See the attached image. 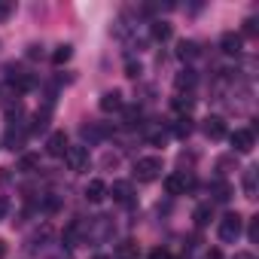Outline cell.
<instances>
[{
  "label": "cell",
  "instance_id": "1",
  "mask_svg": "<svg viewBox=\"0 0 259 259\" xmlns=\"http://www.w3.org/2000/svg\"><path fill=\"white\" fill-rule=\"evenodd\" d=\"M162 171H165V165H162L159 156H144V159L135 162V177H138L141 183H153V180H159Z\"/></svg>",
  "mask_w": 259,
  "mask_h": 259
},
{
  "label": "cell",
  "instance_id": "2",
  "mask_svg": "<svg viewBox=\"0 0 259 259\" xmlns=\"http://www.w3.org/2000/svg\"><path fill=\"white\" fill-rule=\"evenodd\" d=\"M241 226H244V220H241V213H226L223 220H220V229H217V235H220V241H226V244H232L238 235H241Z\"/></svg>",
  "mask_w": 259,
  "mask_h": 259
},
{
  "label": "cell",
  "instance_id": "3",
  "mask_svg": "<svg viewBox=\"0 0 259 259\" xmlns=\"http://www.w3.org/2000/svg\"><path fill=\"white\" fill-rule=\"evenodd\" d=\"M64 165L67 171H89V147H67L64 153Z\"/></svg>",
  "mask_w": 259,
  "mask_h": 259
},
{
  "label": "cell",
  "instance_id": "4",
  "mask_svg": "<svg viewBox=\"0 0 259 259\" xmlns=\"http://www.w3.org/2000/svg\"><path fill=\"white\" fill-rule=\"evenodd\" d=\"M192 174H186V171H177V174H171V177H165V189H168V195H183L186 189H192Z\"/></svg>",
  "mask_w": 259,
  "mask_h": 259
},
{
  "label": "cell",
  "instance_id": "5",
  "mask_svg": "<svg viewBox=\"0 0 259 259\" xmlns=\"http://www.w3.org/2000/svg\"><path fill=\"white\" fill-rule=\"evenodd\" d=\"M107 195H113V201H119V204H132V198H135L128 180H116L113 186H107Z\"/></svg>",
  "mask_w": 259,
  "mask_h": 259
},
{
  "label": "cell",
  "instance_id": "6",
  "mask_svg": "<svg viewBox=\"0 0 259 259\" xmlns=\"http://www.w3.org/2000/svg\"><path fill=\"white\" fill-rule=\"evenodd\" d=\"M201 132H204L210 141H220V138H226V122H223L220 116H207L204 125H201Z\"/></svg>",
  "mask_w": 259,
  "mask_h": 259
},
{
  "label": "cell",
  "instance_id": "7",
  "mask_svg": "<svg viewBox=\"0 0 259 259\" xmlns=\"http://www.w3.org/2000/svg\"><path fill=\"white\" fill-rule=\"evenodd\" d=\"M253 132H247V128H238V132L232 135V147H235V153H250L253 150Z\"/></svg>",
  "mask_w": 259,
  "mask_h": 259
},
{
  "label": "cell",
  "instance_id": "8",
  "mask_svg": "<svg viewBox=\"0 0 259 259\" xmlns=\"http://www.w3.org/2000/svg\"><path fill=\"white\" fill-rule=\"evenodd\" d=\"M67 135L64 132H55V135H49V141H46V153L49 156H64L67 153Z\"/></svg>",
  "mask_w": 259,
  "mask_h": 259
},
{
  "label": "cell",
  "instance_id": "9",
  "mask_svg": "<svg viewBox=\"0 0 259 259\" xmlns=\"http://www.w3.org/2000/svg\"><path fill=\"white\" fill-rule=\"evenodd\" d=\"M122 92H104L101 95V101H98V107L104 110V113H116V110H122Z\"/></svg>",
  "mask_w": 259,
  "mask_h": 259
},
{
  "label": "cell",
  "instance_id": "10",
  "mask_svg": "<svg viewBox=\"0 0 259 259\" xmlns=\"http://www.w3.org/2000/svg\"><path fill=\"white\" fill-rule=\"evenodd\" d=\"M220 49H223L226 55H238V52H241V34L226 31V34L220 37Z\"/></svg>",
  "mask_w": 259,
  "mask_h": 259
},
{
  "label": "cell",
  "instance_id": "11",
  "mask_svg": "<svg viewBox=\"0 0 259 259\" xmlns=\"http://www.w3.org/2000/svg\"><path fill=\"white\" fill-rule=\"evenodd\" d=\"M85 198H89L92 204L104 201V198H107V183H104V180H89V186H85Z\"/></svg>",
  "mask_w": 259,
  "mask_h": 259
},
{
  "label": "cell",
  "instance_id": "12",
  "mask_svg": "<svg viewBox=\"0 0 259 259\" xmlns=\"http://www.w3.org/2000/svg\"><path fill=\"white\" fill-rule=\"evenodd\" d=\"M113 253H116V259H138L141 247H138V241H119Z\"/></svg>",
  "mask_w": 259,
  "mask_h": 259
},
{
  "label": "cell",
  "instance_id": "13",
  "mask_svg": "<svg viewBox=\"0 0 259 259\" xmlns=\"http://www.w3.org/2000/svg\"><path fill=\"white\" fill-rule=\"evenodd\" d=\"M22 144H25V132H16V128L10 125V132L4 138V147L7 150H22Z\"/></svg>",
  "mask_w": 259,
  "mask_h": 259
},
{
  "label": "cell",
  "instance_id": "14",
  "mask_svg": "<svg viewBox=\"0 0 259 259\" xmlns=\"http://www.w3.org/2000/svg\"><path fill=\"white\" fill-rule=\"evenodd\" d=\"M10 82H13L19 92H28V89H34V76H28V73H22V70L10 73Z\"/></svg>",
  "mask_w": 259,
  "mask_h": 259
},
{
  "label": "cell",
  "instance_id": "15",
  "mask_svg": "<svg viewBox=\"0 0 259 259\" xmlns=\"http://www.w3.org/2000/svg\"><path fill=\"white\" fill-rule=\"evenodd\" d=\"M192 220H195V226H207V223L213 220V207H210V204H198V207L192 210Z\"/></svg>",
  "mask_w": 259,
  "mask_h": 259
},
{
  "label": "cell",
  "instance_id": "16",
  "mask_svg": "<svg viewBox=\"0 0 259 259\" xmlns=\"http://www.w3.org/2000/svg\"><path fill=\"white\" fill-rule=\"evenodd\" d=\"M177 55H180L183 61H192V58H198V43H192V40H183V43L177 46Z\"/></svg>",
  "mask_w": 259,
  "mask_h": 259
},
{
  "label": "cell",
  "instance_id": "17",
  "mask_svg": "<svg viewBox=\"0 0 259 259\" xmlns=\"http://www.w3.org/2000/svg\"><path fill=\"white\" fill-rule=\"evenodd\" d=\"M192 85H195V73H192V70H180V73L174 76V89H177V92L192 89Z\"/></svg>",
  "mask_w": 259,
  "mask_h": 259
},
{
  "label": "cell",
  "instance_id": "18",
  "mask_svg": "<svg viewBox=\"0 0 259 259\" xmlns=\"http://www.w3.org/2000/svg\"><path fill=\"white\" fill-rule=\"evenodd\" d=\"M37 168H40V156H31V153H28V156L19 159V171L28 174V171H37Z\"/></svg>",
  "mask_w": 259,
  "mask_h": 259
},
{
  "label": "cell",
  "instance_id": "19",
  "mask_svg": "<svg viewBox=\"0 0 259 259\" xmlns=\"http://www.w3.org/2000/svg\"><path fill=\"white\" fill-rule=\"evenodd\" d=\"M189 132H192V119H189V116H180V119H177V125H174V135L186 138Z\"/></svg>",
  "mask_w": 259,
  "mask_h": 259
},
{
  "label": "cell",
  "instance_id": "20",
  "mask_svg": "<svg viewBox=\"0 0 259 259\" xmlns=\"http://www.w3.org/2000/svg\"><path fill=\"white\" fill-rule=\"evenodd\" d=\"M70 55H73V49L64 43V46H58V49L52 52V61H55V64H64V61H70Z\"/></svg>",
  "mask_w": 259,
  "mask_h": 259
},
{
  "label": "cell",
  "instance_id": "21",
  "mask_svg": "<svg viewBox=\"0 0 259 259\" xmlns=\"http://www.w3.org/2000/svg\"><path fill=\"white\" fill-rule=\"evenodd\" d=\"M244 195L247 198H256V174L253 171H247V177H244Z\"/></svg>",
  "mask_w": 259,
  "mask_h": 259
},
{
  "label": "cell",
  "instance_id": "22",
  "mask_svg": "<svg viewBox=\"0 0 259 259\" xmlns=\"http://www.w3.org/2000/svg\"><path fill=\"white\" fill-rule=\"evenodd\" d=\"M46 122H49V107L40 113L37 110V116H34V125H31V132H43V128H46Z\"/></svg>",
  "mask_w": 259,
  "mask_h": 259
},
{
  "label": "cell",
  "instance_id": "23",
  "mask_svg": "<svg viewBox=\"0 0 259 259\" xmlns=\"http://www.w3.org/2000/svg\"><path fill=\"white\" fill-rule=\"evenodd\" d=\"M153 37H156V40H168V37H171V25L156 22V25H153Z\"/></svg>",
  "mask_w": 259,
  "mask_h": 259
},
{
  "label": "cell",
  "instance_id": "24",
  "mask_svg": "<svg viewBox=\"0 0 259 259\" xmlns=\"http://www.w3.org/2000/svg\"><path fill=\"white\" fill-rule=\"evenodd\" d=\"M229 192H232V189H229L226 183H217V186H213V198H217V201H229Z\"/></svg>",
  "mask_w": 259,
  "mask_h": 259
},
{
  "label": "cell",
  "instance_id": "25",
  "mask_svg": "<svg viewBox=\"0 0 259 259\" xmlns=\"http://www.w3.org/2000/svg\"><path fill=\"white\" fill-rule=\"evenodd\" d=\"M174 107H177V110H189V107H192V98H189V95H186V98L177 95V98H174Z\"/></svg>",
  "mask_w": 259,
  "mask_h": 259
},
{
  "label": "cell",
  "instance_id": "26",
  "mask_svg": "<svg viewBox=\"0 0 259 259\" xmlns=\"http://www.w3.org/2000/svg\"><path fill=\"white\" fill-rule=\"evenodd\" d=\"M256 238H259V217L250 220V241H256Z\"/></svg>",
  "mask_w": 259,
  "mask_h": 259
},
{
  "label": "cell",
  "instance_id": "27",
  "mask_svg": "<svg viewBox=\"0 0 259 259\" xmlns=\"http://www.w3.org/2000/svg\"><path fill=\"white\" fill-rule=\"evenodd\" d=\"M116 165H119V156L107 153V156H104V168H116Z\"/></svg>",
  "mask_w": 259,
  "mask_h": 259
},
{
  "label": "cell",
  "instance_id": "28",
  "mask_svg": "<svg viewBox=\"0 0 259 259\" xmlns=\"http://www.w3.org/2000/svg\"><path fill=\"white\" fill-rule=\"evenodd\" d=\"M244 34H247V37H256V22H253V19L244 22Z\"/></svg>",
  "mask_w": 259,
  "mask_h": 259
},
{
  "label": "cell",
  "instance_id": "29",
  "mask_svg": "<svg viewBox=\"0 0 259 259\" xmlns=\"http://www.w3.org/2000/svg\"><path fill=\"white\" fill-rule=\"evenodd\" d=\"M150 259H168V253H165V250H162V247H156V250H153V253H150Z\"/></svg>",
  "mask_w": 259,
  "mask_h": 259
},
{
  "label": "cell",
  "instance_id": "30",
  "mask_svg": "<svg viewBox=\"0 0 259 259\" xmlns=\"http://www.w3.org/2000/svg\"><path fill=\"white\" fill-rule=\"evenodd\" d=\"M204 259H223V253H220V247H213V250H207V253H204Z\"/></svg>",
  "mask_w": 259,
  "mask_h": 259
},
{
  "label": "cell",
  "instance_id": "31",
  "mask_svg": "<svg viewBox=\"0 0 259 259\" xmlns=\"http://www.w3.org/2000/svg\"><path fill=\"white\" fill-rule=\"evenodd\" d=\"M7 210H10V201H7V198H0V220L7 217Z\"/></svg>",
  "mask_w": 259,
  "mask_h": 259
},
{
  "label": "cell",
  "instance_id": "32",
  "mask_svg": "<svg viewBox=\"0 0 259 259\" xmlns=\"http://www.w3.org/2000/svg\"><path fill=\"white\" fill-rule=\"evenodd\" d=\"M125 70H128V76H138V73H141V64H128Z\"/></svg>",
  "mask_w": 259,
  "mask_h": 259
},
{
  "label": "cell",
  "instance_id": "33",
  "mask_svg": "<svg viewBox=\"0 0 259 259\" xmlns=\"http://www.w3.org/2000/svg\"><path fill=\"white\" fill-rule=\"evenodd\" d=\"M10 10H13L10 4H0V19H7V16H10Z\"/></svg>",
  "mask_w": 259,
  "mask_h": 259
},
{
  "label": "cell",
  "instance_id": "34",
  "mask_svg": "<svg viewBox=\"0 0 259 259\" xmlns=\"http://www.w3.org/2000/svg\"><path fill=\"white\" fill-rule=\"evenodd\" d=\"M0 259H7V241H0Z\"/></svg>",
  "mask_w": 259,
  "mask_h": 259
},
{
  "label": "cell",
  "instance_id": "35",
  "mask_svg": "<svg viewBox=\"0 0 259 259\" xmlns=\"http://www.w3.org/2000/svg\"><path fill=\"white\" fill-rule=\"evenodd\" d=\"M235 259H253V253H238Z\"/></svg>",
  "mask_w": 259,
  "mask_h": 259
},
{
  "label": "cell",
  "instance_id": "36",
  "mask_svg": "<svg viewBox=\"0 0 259 259\" xmlns=\"http://www.w3.org/2000/svg\"><path fill=\"white\" fill-rule=\"evenodd\" d=\"M95 259H107V256H95Z\"/></svg>",
  "mask_w": 259,
  "mask_h": 259
},
{
  "label": "cell",
  "instance_id": "37",
  "mask_svg": "<svg viewBox=\"0 0 259 259\" xmlns=\"http://www.w3.org/2000/svg\"><path fill=\"white\" fill-rule=\"evenodd\" d=\"M168 259H171V256H168Z\"/></svg>",
  "mask_w": 259,
  "mask_h": 259
}]
</instances>
